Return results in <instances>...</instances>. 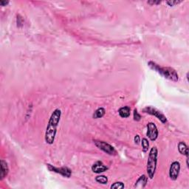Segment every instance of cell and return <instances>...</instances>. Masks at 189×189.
<instances>
[{
	"label": "cell",
	"instance_id": "obj_1",
	"mask_svg": "<svg viewBox=\"0 0 189 189\" xmlns=\"http://www.w3.org/2000/svg\"><path fill=\"white\" fill-rule=\"evenodd\" d=\"M61 111L59 109H56L52 112L50 116L47 126L45 132V142L47 144L52 145L55 141L56 133H57V128L61 120Z\"/></svg>",
	"mask_w": 189,
	"mask_h": 189
},
{
	"label": "cell",
	"instance_id": "obj_2",
	"mask_svg": "<svg viewBox=\"0 0 189 189\" xmlns=\"http://www.w3.org/2000/svg\"><path fill=\"white\" fill-rule=\"evenodd\" d=\"M148 65L151 68V70H155V71L158 73L160 75L163 76L165 79L171 80V81L177 82L179 80V75L176 70L171 67H160L159 64H156L154 61H149L148 62Z\"/></svg>",
	"mask_w": 189,
	"mask_h": 189
},
{
	"label": "cell",
	"instance_id": "obj_3",
	"mask_svg": "<svg viewBox=\"0 0 189 189\" xmlns=\"http://www.w3.org/2000/svg\"><path fill=\"white\" fill-rule=\"evenodd\" d=\"M157 156L158 150L156 146H153L150 149L147 161V174L150 179H153L155 177L157 165Z\"/></svg>",
	"mask_w": 189,
	"mask_h": 189
},
{
	"label": "cell",
	"instance_id": "obj_4",
	"mask_svg": "<svg viewBox=\"0 0 189 189\" xmlns=\"http://www.w3.org/2000/svg\"><path fill=\"white\" fill-rule=\"evenodd\" d=\"M95 145L96 146V147H98L99 149L102 150L103 151H104L105 153L108 154L109 155L111 156H115L117 155V151L112 146H111L110 144L107 143L106 142L102 141V140H94Z\"/></svg>",
	"mask_w": 189,
	"mask_h": 189
},
{
	"label": "cell",
	"instance_id": "obj_5",
	"mask_svg": "<svg viewBox=\"0 0 189 189\" xmlns=\"http://www.w3.org/2000/svg\"><path fill=\"white\" fill-rule=\"evenodd\" d=\"M143 112L146 113V114L151 115L155 116L157 119L160 120L163 124H165L167 122L166 117L161 112H160L156 108H154L152 106H146L143 110Z\"/></svg>",
	"mask_w": 189,
	"mask_h": 189
},
{
	"label": "cell",
	"instance_id": "obj_6",
	"mask_svg": "<svg viewBox=\"0 0 189 189\" xmlns=\"http://www.w3.org/2000/svg\"><path fill=\"white\" fill-rule=\"evenodd\" d=\"M47 167L48 170L52 172L57 173V174H60L64 177H67V178H70L72 175V171L71 169H70L68 167L64 166V167H55L53 165L50 164H47Z\"/></svg>",
	"mask_w": 189,
	"mask_h": 189
},
{
	"label": "cell",
	"instance_id": "obj_7",
	"mask_svg": "<svg viewBox=\"0 0 189 189\" xmlns=\"http://www.w3.org/2000/svg\"><path fill=\"white\" fill-rule=\"evenodd\" d=\"M180 171V163L178 161L173 162L169 169V177L171 180H177Z\"/></svg>",
	"mask_w": 189,
	"mask_h": 189
},
{
	"label": "cell",
	"instance_id": "obj_8",
	"mask_svg": "<svg viewBox=\"0 0 189 189\" xmlns=\"http://www.w3.org/2000/svg\"><path fill=\"white\" fill-rule=\"evenodd\" d=\"M147 136L151 141H155L158 137V130L152 122H149L147 124Z\"/></svg>",
	"mask_w": 189,
	"mask_h": 189
},
{
	"label": "cell",
	"instance_id": "obj_9",
	"mask_svg": "<svg viewBox=\"0 0 189 189\" xmlns=\"http://www.w3.org/2000/svg\"><path fill=\"white\" fill-rule=\"evenodd\" d=\"M108 170V167L106 165L104 164L102 161H97L92 166V171L95 174H101V173L104 172Z\"/></svg>",
	"mask_w": 189,
	"mask_h": 189
},
{
	"label": "cell",
	"instance_id": "obj_10",
	"mask_svg": "<svg viewBox=\"0 0 189 189\" xmlns=\"http://www.w3.org/2000/svg\"><path fill=\"white\" fill-rule=\"evenodd\" d=\"M148 183V177L146 175H142L140 176L139 178L137 179V180L136 181L135 184H134V188H145L146 186Z\"/></svg>",
	"mask_w": 189,
	"mask_h": 189
},
{
	"label": "cell",
	"instance_id": "obj_11",
	"mask_svg": "<svg viewBox=\"0 0 189 189\" xmlns=\"http://www.w3.org/2000/svg\"><path fill=\"white\" fill-rule=\"evenodd\" d=\"M118 113H119V115L123 118H128L131 114V109L129 106H123L121 108H120V110H118Z\"/></svg>",
	"mask_w": 189,
	"mask_h": 189
},
{
	"label": "cell",
	"instance_id": "obj_12",
	"mask_svg": "<svg viewBox=\"0 0 189 189\" xmlns=\"http://www.w3.org/2000/svg\"><path fill=\"white\" fill-rule=\"evenodd\" d=\"M9 172V169L8 165L6 161L5 160H1V180H3L5 177L7 176V174Z\"/></svg>",
	"mask_w": 189,
	"mask_h": 189
},
{
	"label": "cell",
	"instance_id": "obj_13",
	"mask_svg": "<svg viewBox=\"0 0 189 189\" xmlns=\"http://www.w3.org/2000/svg\"><path fill=\"white\" fill-rule=\"evenodd\" d=\"M178 150L181 155L186 156V157H188V148L184 142H180L178 144Z\"/></svg>",
	"mask_w": 189,
	"mask_h": 189
},
{
	"label": "cell",
	"instance_id": "obj_14",
	"mask_svg": "<svg viewBox=\"0 0 189 189\" xmlns=\"http://www.w3.org/2000/svg\"><path fill=\"white\" fill-rule=\"evenodd\" d=\"M105 113H106L105 109L103 108V107H100V108L96 110V111L94 112V114H93V118H95V119H98V118H103V117L104 116Z\"/></svg>",
	"mask_w": 189,
	"mask_h": 189
},
{
	"label": "cell",
	"instance_id": "obj_15",
	"mask_svg": "<svg viewBox=\"0 0 189 189\" xmlns=\"http://www.w3.org/2000/svg\"><path fill=\"white\" fill-rule=\"evenodd\" d=\"M95 180H96V182L103 185L106 184V183L108 182V178H107V177L104 176V175H99V176H97L95 177Z\"/></svg>",
	"mask_w": 189,
	"mask_h": 189
},
{
	"label": "cell",
	"instance_id": "obj_16",
	"mask_svg": "<svg viewBox=\"0 0 189 189\" xmlns=\"http://www.w3.org/2000/svg\"><path fill=\"white\" fill-rule=\"evenodd\" d=\"M141 145H142V149H143V152H147L148 149H149V140H148L146 138H143V139H142Z\"/></svg>",
	"mask_w": 189,
	"mask_h": 189
},
{
	"label": "cell",
	"instance_id": "obj_17",
	"mask_svg": "<svg viewBox=\"0 0 189 189\" xmlns=\"http://www.w3.org/2000/svg\"><path fill=\"white\" fill-rule=\"evenodd\" d=\"M124 184L122 182H114L112 186H110L111 188H116V189H121V188H124Z\"/></svg>",
	"mask_w": 189,
	"mask_h": 189
},
{
	"label": "cell",
	"instance_id": "obj_18",
	"mask_svg": "<svg viewBox=\"0 0 189 189\" xmlns=\"http://www.w3.org/2000/svg\"><path fill=\"white\" fill-rule=\"evenodd\" d=\"M182 1H181V0H174V1H173V0H171V1H167L166 4L169 5V6L170 7H173L175 6L176 5H178V4H180L182 2Z\"/></svg>",
	"mask_w": 189,
	"mask_h": 189
},
{
	"label": "cell",
	"instance_id": "obj_19",
	"mask_svg": "<svg viewBox=\"0 0 189 189\" xmlns=\"http://www.w3.org/2000/svg\"><path fill=\"white\" fill-rule=\"evenodd\" d=\"M141 119V116H140V115L138 113L137 110H134V120H136V121H139V120Z\"/></svg>",
	"mask_w": 189,
	"mask_h": 189
},
{
	"label": "cell",
	"instance_id": "obj_20",
	"mask_svg": "<svg viewBox=\"0 0 189 189\" xmlns=\"http://www.w3.org/2000/svg\"><path fill=\"white\" fill-rule=\"evenodd\" d=\"M147 3L149 4V5H160V4L161 3V1H154V0H151V1H148Z\"/></svg>",
	"mask_w": 189,
	"mask_h": 189
},
{
	"label": "cell",
	"instance_id": "obj_21",
	"mask_svg": "<svg viewBox=\"0 0 189 189\" xmlns=\"http://www.w3.org/2000/svg\"><path fill=\"white\" fill-rule=\"evenodd\" d=\"M134 143H135L136 144H139L140 142V136L138 135V134H137V135L134 137Z\"/></svg>",
	"mask_w": 189,
	"mask_h": 189
},
{
	"label": "cell",
	"instance_id": "obj_22",
	"mask_svg": "<svg viewBox=\"0 0 189 189\" xmlns=\"http://www.w3.org/2000/svg\"><path fill=\"white\" fill-rule=\"evenodd\" d=\"M9 4V1H0V5L1 6H6V5H7Z\"/></svg>",
	"mask_w": 189,
	"mask_h": 189
}]
</instances>
